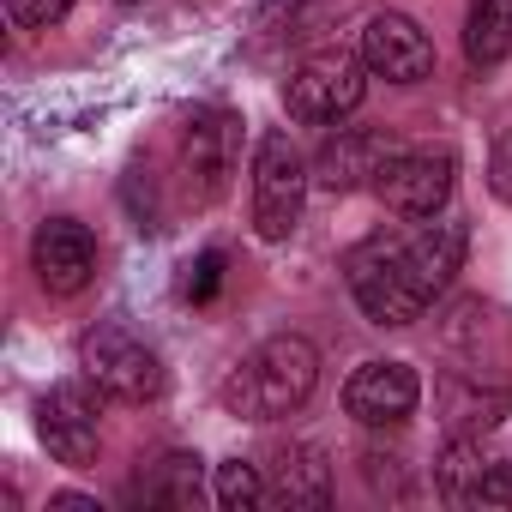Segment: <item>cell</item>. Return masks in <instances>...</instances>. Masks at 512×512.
Returning <instances> with one entry per match:
<instances>
[{"mask_svg":"<svg viewBox=\"0 0 512 512\" xmlns=\"http://www.w3.org/2000/svg\"><path fill=\"white\" fill-rule=\"evenodd\" d=\"M488 452H482V440H470V434H458L446 452H440V464H434V482H440V494L452 500V506H476V494H482V476H488Z\"/></svg>","mask_w":512,"mask_h":512,"instance_id":"obj_15","label":"cell"},{"mask_svg":"<svg viewBox=\"0 0 512 512\" xmlns=\"http://www.w3.org/2000/svg\"><path fill=\"white\" fill-rule=\"evenodd\" d=\"M103 386L85 380H61L43 404H37V434L49 446V458H61L67 470H91L103 452Z\"/></svg>","mask_w":512,"mask_h":512,"instance_id":"obj_6","label":"cell"},{"mask_svg":"<svg viewBox=\"0 0 512 512\" xmlns=\"http://www.w3.org/2000/svg\"><path fill=\"white\" fill-rule=\"evenodd\" d=\"M296 7H308V0H266V7H260V25H278V19L296 13Z\"/></svg>","mask_w":512,"mask_h":512,"instance_id":"obj_22","label":"cell"},{"mask_svg":"<svg viewBox=\"0 0 512 512\" xmlns=\"http://www.w3.org/2000/svg\"><path fill=\"white\" fill-rule=\"evenodd\" d=\"M476 506H512V458L488 464V476H482V494H476Z\"/></svg>","mask_w":512,"mask_h":512,"instance_id":"obj_20","label":"cell"},{"mask_svg":"<svg viewBox=\"0 0 512 512\" xmlns=\"http://www.w3.org/2000/svg\"><path fill=\"white\" fill-rule=\"evenodd\" d=\"M7 13H13V25H25V31H49V25H61V19L73 13V0H7Z\"/></svg>","mask_w":512,"mask_h":512,"instance_id":"obj_19","label":"cell"},{"mask_svg":"<svg viewBox=\"0 0 512 512\" xmlns=\"http://www.w3.org/2000/svg\"><path fill=\"white\" fill-rule=\"evenodd\" d=\"M49 506H55V512H97V500H85V494H55Z\"/></svg>","mask_w":512,"mask_h":512,"instance_id":"obj_23","label":"cell"},{"mask_svg":"<svg viewBox=\"0 0 512 512\" xmlns=\"http://www.w3.org/2000/svg\"><path fill=\"white\" fill-rule=\"evenodd\" d=\"M416 404H422V380H416L410 362H362V368L344 380V410H350L362 428H392V422H404Z\"/></svg>","mask_w":512,"mask_h":512,"instance_id":"obj_12","label":"cell"},{"mask_svg":"<svg viewBox=\"0 0 512 512\" xmlns=\"http://www.w3.org/2000/svg\"><path fill=\"white\" fill-rule=\"evenodd\" d=\"M464 55H470V67H494L512 55V0H470Z\"/></svg>","mask_w":512,"mask_h":512,"instance_id":"obj_14","label":"cell"},{"mask_svg":"<svg viewBox=\"0 0 512 512\" xmlns=\"http://www.w3.org/2000/svg\"><path fill=\"white\" fill-rule=\"evenodd\" d=\"M404 157L398 133L386 127H338L320 157H314V181L326 193H356V187H380V175Z\"/></svg>","mask_w":512,"mask_h":512,"instance_id":"obj_8","label":"cell"},{"mask_svg":"<svg viewBox=\"0 0 512 512\" xmlns=\"http://www.w3.org/2000/svg\"><path fill=\"white\" fill-rule=\"evenodd\" d=\"M362 61L386 85H422L434 73V43L410 13H374L362 25Z\"/></svg>","mask_w":512,"mask_h":512,"instance_id":"obj_9","label":"cell"},{"mask_svg":"<svg viewBox=\"0 0 512 512\" xmlns=\"http://www.w3.org/2000/svg\"><path fill=\"white\" fill-rule=\"evenodd\" d=\"M266 500L272 506H296V512H320L332 506V464L320 446H284L272 458V476H266Z\"/></svg>","mask_w":512,"mask_h":512,"instance_id":"obj_13","label":"cell"},{"mask_svg":"<svg viewBox=\"0 0 512 512\" xmlns=\"http://www.w3.org/2000/svg\"><path fill=\"white\" fill-rule=\"evenodd\" d=\"M458 187V151L452 145H422V151H404L386 175H380V199L386 211L398 217H440L446 199Z\"/></svg>","mask_w":512,"mask_h":512,"instance_id":"obj_7","label":"cell"},{"mask_svg":"<svg viewBox=\"0 0 512 512\" xmlns=\"http://www.w3.org/2000/svg\"><path fill=\"white\" fill-rule=\"evenodd\" d=\"M368 97V61L362 55H344V49H320L308 55L290 85H284V109L302 121V127H332L344 115H356Z\"/></svg>","mask_w":512,"mask_h":512,"instance_id":"obj_4","label":"cell"},{"mask_svg":"<svg viewBox=\"0 0 512 512\" xmlns=\"http://www.w3.org/2000/svg\"><path fill=\"white\" fill-rule=\"evenodd\" d=\"M31 266L49 296H79L97 278V241L79 217H49L31 235Z\"/></svg>","mask_w":512,"mask_h":512,"instance_id":"obj_10","label":"cell"},{"mask_svg":"<svg viewBox=\"0 0 512 512\" xmlns=\"http://www.w3.org/2000/svg\"><path fill=\"white\" fill-rule=\"evenodd\" d=\"M464 247H470V229L458 217H434L404 241L374 235L344 260L350 296L374 326H416L434 308V296H446V284L458 278Z\"/></svg>","mask_w":512,"mask_h":512,"instance_id":"obj_1","label":"cell"},{"mask_svg":"<svg viewBox=\"0 0 512 512\" xmlns=\"http://www.w3.org/2000/svg\"><path fill=\"white\" fill-rule=\"evenodd\" d=\"M193 272H199V278L187 284V296H193V302H205V296L217 290V278H223V253H205V260H199Z\"/></svg>","mask_w":512,"mask_h":512,"instance_id":"obj_21","label":"cell"},{"mask_svg":"<svg viewBox=\"0 0 512 512\" xmlns=\"http://www.w3.org/2000/svg\"><path fill=\"white\" fill-rule=\"evenodd\" d=\"M217 506H229V512L266 506V470L253 458H223L217 464Z\"/></svg>","mask_w":512,"mask_h":512,"instance_id":"obj_16","label":"cell"},{"mask_svg":"<svg viewBox=\"0 0 512 512\" xmlns=\"http://www.w3.org/2000/svg\"><path fill=\"white\" fill-rule=\"evenodd\" d=\"M308 181H314V163L290 145V133H266L260 151H253V229L260 241H290L296 223H302V205H308Z\"/></svg>","mask_w":512,"mask_h":512,"instance_id":"obj_3","label":"cell"},{"mask_svg":"<svg viewBox=\"0 0 512 512\" xmlns=\"http://www.w3.org/2000/svg\"><path fill=\"white\" fill-rule=\"evenodd\" d=\"M314 386H320V350L302 332H278L223 374V410L247 422H278L296 416L314 398Z\"/></svg>","mask_w":512,"mask_h":512,"instance_id":"obj_2","label":"cell"},{"mask_svg":"<svg viewBox=\"0 0 512 512\" xmlns=\"http://www.w3.org/2000/svg\"><path fill=\"white\" fill-rule=\"evenodd\" d=\"M235 145H241V121L229 109H199L181 133V169H187V193L193 199H217L235 175Z\"/></svg>","mask_w":512,"mask_h":512,"instance_id":"obj_11","label":"cell"},{"mask_svg":"<svg viewBox=\"0 0 512 512\" xmlns=\"http://www.w3.org/2000/svg\"><path fill=\"white\" fill-rule=\"evenodd\" d=\"M79 368L103 386V398L121 404H151L163 398V362L151 344H139L127 326H91L79 338Z\"/></svg>","mask_w":512,"mask_h":512,"instance_id":"obj_5","label":"cell"},{"mask_svg":"<svg viewBox=\"0 0 512 512\" xmlns=\"http://www.w3.org/2000/svg\"><path fill=\"white\" fill-rule=\"evenodd\" d=\"M488 187H494V199L512 205V115H506L500 133H494V151H488Z\"/></svg>","mask_w":512,"mask_h":512,"instance_id":"obj_18","label":"cell"},{"mask_svg":"<svg viewBox=\"0 0 512 512\" xmlns=\"http://www.w3.org/2000/svg\"><path fill=\"white\" fill-rule=\"evenodd\" d=\"M145 500H157V506H193L199 500V458L193 452H169L157 464V482L145 488Z\"/></svg>","mask_w":512,"mask_h":512,"instance_id":"obj_17","label":"cell"},{"mask_svg":"<svg viewBox=\"0 0 512 512\" xmlns=\"http://www.w3.org/2000/svg\"><path fill=\"white\" fill-rule=\"evenodd\" d=\"M121 7H133V0H121Z\"/></svg>","mask_w":512,"mask_h":512,"instance_id":"obj_24","label":"cell"}]
</instances>
